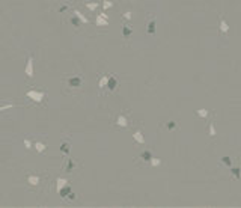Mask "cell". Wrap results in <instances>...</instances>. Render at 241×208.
Returning a JSON list of instances; mask_svg holds the SVG:
<instances>
[{"label": "cell", "mask_w": 241, "mask_h": 208, "mask_svg": "<svg viewBox=\"0 0 241 208\" xmlns=\"http://www.w3.org/2000/svg\"><path fill=\"white\" fill-rule=\"evenodd\" d=\"M60 151H63L65 154H68V151H70V146H68V143H63V145L60 146Z\"/></svg>", "instance_id": "cell-13"}, {"label": "cell", "mask_w": 241, "mask_h": 208, "mask_svg": "<svg viewBox=\"0 0 241 208\" xmlns=\"http://www.w3.org/2000/svg\"><path fill=\"white\" fill-rule=\"evenodd\" d=\"M70 192H71V187H66V185H65V190H60L59 193H60V196H65L66 193H70Z\"/></svg>", "instance_id": "cell-10"}, {"label": "cell", "mask_w": 241, "mask_h": 208, "mask_svg": "<svg viewBox=\"0 0 241 208\" xmlns=\"http://www.w3.org/2000/svg\"><path fill=\"white\" fill-rule=\"evenodd\" d=\"M134 139H137V142H139V143H142V142H143V137H142V134H140V133H136V134H134Z\"/></svg>", "instance_id": "cell-11"}, {"label": "cell", "mask_w": 241, "mask_h": 208, "mask_svg": "<svg viewBox=\"0 0 241 208\" xmlns=\"http://www.w3.org/2000/svg\"><path fill=\"white\" fill-rule=\"evenodd\" d=\"M74 15H75V17H78L81 23H88V20H86V18H84V17H83V15H81L78 11H74Z\"/></svg>", "instance_id": "cell-7"}, {"label": "cell", "mask_w": 241, "mask_h": 208, "mask_svg": "<svg viewBox=\"0 0 241 208\" xmlns=\"http://www.w3.org/2000/svg\"><path fill=\"white\" fill-rule=\"evenodd\" d=\"M118 124L125 127V125H127V121H125V118H124V116H119V119H118Z\"/></svg>", "instance_id": "cell-9"}, {"label": "cell", "mask_w": 241, "mask_h": 208, "mask_svg": "<svg viewBox=\"0 0 241 208\" xmlns=\"http://www.w3.org/2000/svg\"><path fill=\"white\" fill-rule=\"evenodd\" d=\"M124 33H125V35H130V33H131V30H130L128 27H124Z\"/></svg>", "instance_id": "cell-18"}, {"label": "cell", "mask_w": 241, "mask_h": 208, "mask_svg": "<svg viewBox=\"0 0 241 208\" xmlns=\"http://www.w3.org/2000/svg\"><path fill=\"white\" fill-rule=\"evenodd\" d=\"M35 148H36V151H38V152H44V151H45V148H47V145H45V143H42V142H36V143H35Z\"/></svg>", "instance_id": "cell-6"}, {"label": "cell", "mask_w": 241, "mask_h": 208, "mask_svg": "<svg viewBox=\"0 0 241 208\" xmlns=\"http://www.w3.org/2000/svg\"><path fill=\"white\" fill-rule=\"evenodd\" d=\"M102 6H104V9H109V8L112 6V3H110V2H107V0H106V2L102 3Z\"/></svg>", "instance_id": "cell-15"}, {"label": "cell", "mask_w": 241, "mask_h": 208, "mask_svg": "<svg viewBox=\"0 0 241 208\" xmlns=\"http://www.w3.org/2000/svg\"><path fill=\"white\" fill-rule=\"evenodd\" d=\"M26 76L33 77V56H29L27 63H26Z\"/></svg>", "instance_id": "cell-2"}, {"label": "cell", "mask_w": 241, "mask_h": 208, "mask_svg": "<svg viewBox=\"0 0 241 208\" xmlns=\"http://www.w3.org/2000/svg\"><path fill=\"white\" fill-rule=\"evenodd\" d=\"M86 6H88L91 11H94V9H97V8H98V3H86Z\"/></svg>", "instance_id": "cell-14"}, {"label": "cell", "mask_w": 241, "mask_h": 208, "mask_svg": "<svg viewBox=\"0 0 241 208\" xmlns=\"http://www.w3.org/2000/svg\"><path fill=\"white\" fill-rule=\"evenodd\" d=\"M97 24H98V26H106V24H107V21H106V20H102V18H99V17H98V18H97Z\"/></svg>", "instance_id": "cell-12"}, {"label": "cell", "mask_w": 241, "mask_h": 208, "mask_svg": "<svg viewBox=\"0 0 241 208\" xmlns=\"http://www.w3.org/2000/svg\"><path fill=\"white\" fill-rule=\"evenodd\" d=\"M81 83V77H71L70 79V84L71 86H78Z\"/></svg>", "instance_id": "cell-5"}, {"label": "cell", "mask_w": 241, "mask_h": 208, "mask_svg": "<svg viewBox=\"0 0 241 208\" xmlns=\"http://www.w3.org/2000/svg\"><path fill=\"white\" fill-rule=\"evenodd\" d=\"M65 185H66V180H65V178H57V181H56V188H57V192H60L62 188H65Z\"/></svg>", "instance_id": "cell-4"}, {"label": "cell", "mask_w": 241, "mask_h": 208, "mask_svg": "<svg viewBox=\"0 0 241 208\" xmlns=\"http://www.w3.org/2000/svg\"><path fill=\"white\" fill-rule=\"evenodd\" d=\"M27 97L33 100L35 103H41L42 98L45 97V92H38V91H27Z\"/></svg>", "instance_id": "cell-1"}, {"label": "cell", "mask_w": 241, "mask_h": 208, "mask_svg": "<svg viewBox=\"0 0 241 208\" xmlns=\"http://www.w3.org/2000/svg\"><path fill=\"white\" fill-rule=\"evenodd\" d=\"M27 183H29L30 185H36V184H39V177H36V175H29V177H27Z\"/></svg>", "instance_id": "cell-3"}, {"label": "cell", "mask_w": 241, "mask_h": 208, "mask_svg": "<svg viewBox=\"0 0 241 208\" xmlns=\"http://www.w3.org/2000/svg\"><path fill=\"white\" fill-rule=\"evenodd\" d=\"M106 83H109V77H101V80H99V88H104Z\"/></svg>", "instance_id": "cell-8"}, {"label": "cell", "mask_w": 241, "mask_h": 208, "mask_svg": "<svg viewBox=\"0 0 241 208\" xmlns=\"http://www.w3.org/2000/svg\"><path fill=\"white\" fill-rule=\"evenodd\" d=\"M24 146H26L27 149H30V146H32V143H30V140H27V139H26V140H24Z\"/></svg>", "instance_id": "cell-16"}, {"label": "cell", "mask_w": 241, "mask_h": 208, "mask_svg": "<svg viewBox=\"0 0 241 208\" xmlns=\"http://www.w3.org/2000/svg\"><path fill=\"white\" fill-rule=\"evenodd\" d=\"M11 107H12V104H6V106L0 107V110H6V109H11Z\"/></svg>", "instance_id": "cell-17"}]
</instances>
